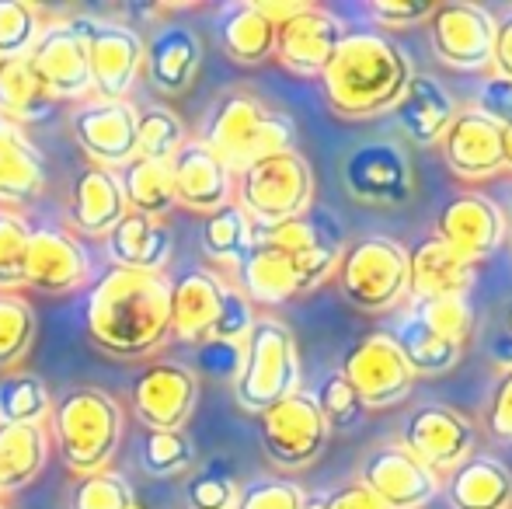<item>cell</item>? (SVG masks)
<instances>
[{"instance_id":"obj_48","label":"cell","mask_w":512,"mask_h":509,"mask_svg":"<svg viewBox=\"0 0 512 509\" xmlns=\"http://www.w3.org/2000/svg\"><path fill=\"white\" fill-rule=\"evenodd\" d=\"M317 499L307 496V489L293 478L265 475L241 489L234 509H314Z\"/></svg>"},{"instance_id":"obj_29","label":"cell","mask_w":512,"mask_h":509,"mask_svg":"<svg viewBox=\"0 0 512 509\" xmlns=\"http://www.w3.org/2000/svg\"><path fill=\"white\" fill-rule=\"evenodd\" d=\"M234 276V286L251 300V307H279L286 300L300 297L304 286H300V276L293 269V262L286 258L279 248L265 245L262 238L251 241L248 255L237 262V269L230 272Z\"/></svg>"},{"instance_id":"obj_42","label":"cell","mask_w":512,"mask_h":509,"mask_svg":"<svg viewBox=\"0 0 512 509\" xmlns=\"http://www.w3.org/2000/svg\"><path fill=\"white\" fill-rule=\"evenodd\" d=\"M140 464L150 478H178L196 468V447L185 429H147L140 443Z\"/></svg>"},{"instance_id":"obj_56","label":"cell","mask_w":512,"mask_h":509,"mask_svg":"<svg viewBox=\"0 0 512 509\" xmlns=\"http://www.w3.org/2000/svg\"><path fill=\"white\" fill-rule=\"evenodd\" d=\"M492 74L512 81V7L495 25V53H492Z\"/></svg>"},{"instance_id":"obj_37","label":"cell","mask_w":512,"mask_h":509,"mask_svg":"<svg viewBox=\"0 0 512 509\" xmlns=\"http://www.w3.org/2000/svg\"><path fill=\"white\" fill-rule=\"evenodd\" d=\"M115 175H119L129 213L164 220L178 206L168 164H154V161H143V157H133V161H129L126 168L115 171Z\"/></svg>"},{"instance_id":"obj_46","label":"cell","mask_w":512,"mask_h":509,"mask_svg":"<svg viewBox=\"0 0 512 509\" xmlns=\"http://www.w3.org/2000/svg\"><path fill=\"white\" fill-rule=\"evenodd\" d=\"M408 307L436 335L457 342V346H467V339L474 332V307L467 297H432V300H415Z\"/></svg>"},{"instance_id":"obj_32","label":"cell","mask_w":512,"mask_h":509,"mask_svg":"<svg viewBox=\"0 0 512 509\" xmlns=\"http://www.w3.org/2000/svg\"><path fill=\"white\" fill-rule=\"evenodd\" d=\"M46 189V157L25 126L0 116V206H18Z\"/></svg>"},{"instance_id":"obj_24","label":"cell","mask_w":512,"mask_h":509,"mask_svg":"<svg viewBox=\"0 0 512 509\" xmlns=\"http://www.w3.org/2000/svg\"><path fill=\"white\" fill-rule=\"evenodd\" d=\"M168 171L171 185H175V203L185 206V210L209 217L220 206L234 203V175L206 143L189 140L168 161Z\"/></svg>"},{"instance_id":"obj_21","label":"cell","mask_w":512,"mask_h":509,"mask_svg":"<svg viewBox=\"0 0 512 509\" xmlns=\"http://www.w3.org/2000/svg\"><path fill=\"white\" fill-rule=\"evenodd\" d=\"M345 35V25L324 7L307 4L300 14H293L290 21L276 28V56L290 74L297 77H321L324 67L335 56L338 42Z\"/></svg>"},{"instance_id":"obj_47","label":"cell","mask_w":512,"mask_h":509,"mask_svg":"<svg viewBox=\"0 0 512 509\" xmlns=\"http://www.w3.org/2000/svg\"><path fill=\"white\" fill-rule=\"evenodd\" d=\"M28 234L32 224L0 206V293H18V286H25Z\"/></svg>"},{"instance_id":"obj_4","label":"cell","mask_w":512,"mask_h":509,"mask_svg":"<svg viewBox=\"0 0 512 509\" xmlns=\"http://www.w3.org/2000/svg\"><path fill=\"white\" fill-rule=\"evenodd\" d=\"M49 426L60 447V461L81 478L108 471L119 454L126 415L119 398L102 387H70L60 401H53Z\"/></svg>"},{"instance_id":"obj_28","label":"cell","mask_w":512,"mask_h":509,"mask_svg":"<svg viewBox=\"0 0 512 509\" xmlns=\"http://www.w3.org/2000/svg\"><path fill=\"white\" fill-rule=\"evenodd\" d=\"M105 252L112 269L129 272H150V276H164L175 252V234L164 220L140 217V213H126L112 231L105 234Z\"/></svg>"},{"instance_id":"obj_40","label":"cell","mask_w":512,"mask_h":509,"mask_svg":"<svg viewBox=\"0 0 512 509\" xmlns=\"http://www.w3.org/2000/svg\"><path fill=\"white\" fill-rule=\"evenodd\" d=\"M185 143H189L185 123L168 105L136 109V157L154 161V164H168Z\"/></svg>"},{"instance_id":"obj_7","label":"cell","mask_w":512,"mask_h":509,"mask_svg":"<svg viewBox=\"0 0 512 509\" xmlns=\"http://www.w3.org/2000/svg\"><path fill=\"white\" fill-rule=\"evenodd\" d=\"M342 297L363 314H387L408 300V248L384 234L345 245L335 265Z\"/></svg>"},{"instance_id":"obj_33","label":"cell","mask_w":512,"mask_h":509,"mask_svg":"<svg viewBox=\"0 0 512 509\" xmlns=\"http://www.w3.org/2000/svg\"><path fill=\"white\" fill-rule=\"evenodd\" d=\"M216 42L234 63L255 67L269 60L276 49V25H269L255 0H234L216 14Z\"/></svg>"},{"instance_id":"obj_12","label":"cell","mask_w":512,"mask_h":509,"mask_svg":"<svg viewBox=\"0 0 512 509\" xmlns=\"http://www.w3.org/2000/svg\"><path fill=\"white\" fill-rule=\"evenodd\" d=\"M495 25H499V18L474 0L436 4L429 18L432 53H436L439 63L453 70H467V74L471 70H492Z\"/></svg>"},{"instance_id":"obj_23","label":"cell","mask_w":512,"mask_h":509,"mask_svg":"<svg viewBox=\"0 0 512 509\" xmlns=\"http://www.w3.org/2000/svg\"><path fill=\"white\" fill-rule=\"evenodd\" d=\"M439 154L446 168L464 182L492 178L502 171V129L467 105V109H457L453 123L446 126Z\"/></svg>"},{"instance_id":"obj_35","label":"cell","mask_w":512,"mask_h":509,"mask_svg":"<svg viewBox=\"0 0 512 509\" xmlns=\"http://www.w3.org/2000/svg\"><path fill=\"white\" fill-rule=\"evenodd\" d=\"M49 461V429L0 422V499L25 489Z\"/></svg>"},{"instance_id":"obj_11","label":"cell","mask_w":512,"mask_h":509,"mask_svg":"<svg viewBox=\"0 0 512 509\" xmlns=\"http://www.w3.org/2000/svg\"><path fill=\"white\" fill-rule=\"evenodd\" d=\"M342 185L356 203L401 206L415 189V171L405 143L380 136L352 147L342 161Z\"/></svg>"},{"instance_id":"obj_6","label":"cell","mask_w":512,"mask_h":509,"mask_svg":"<svg viewBox=\"0 0 512 509\" xmlns=\"http://www.w3.org/2000/svg\"><path fill=\"white\" fill-rule=\"evenodd\" d=\"M234 203L255 227L297 220L314 206V171L297 147L269 154L234 175Z\"/></svg>"},{"instance_id":"obj_34","label":"cell","mask_w":512,"mask_h":509,"mask_svg":"<svg viewBox=\"0 0 512 509\" xmlns=\"http://www.w3.org/2000/svg\"><path fill=\"white\" fill-rule=\"evenodd\" d=\"M60 102L49 95L42 77L28 63V56L18 60H0V116L18 126L49 123L56 116Z\"/></svg>"},{"instance_id":"obj_57","label":"cell","mask_w":512,"mask_h":509,"mask_svg":"<svg viewBox=\"0 0 512 509\" xmlns=\"http://www.w3.org/2000/svg\"><path fill=\"white\" fill-rule=\"evenodd\" d=\"M258 11L269 18V25H283V21H290L293 14H300L307 7V0H255Z\"/></svg>"},{"instance_id":"obj_38","label":"cell","mask_w":512,"mask_h":509,"mask_svg":"<svg viewBox=\"0 0 512 509\" xmlns=\"http://www.w3.org/2000/svg\"><path fill=\"white\" fill-rule=\"evenodd\" d=\"M251 241H255V224L248 220V213L237 203L220 206L216 213H209L199 227V245H203V255L220 269L234 272L237 262L248 255Z\"/></svg>"},{"instance_id":"obj_45","label":"cell","mask_w":512,"mask_h":509,"mask_svg":"<svg viewBox=\"0 0 512 509\" xmlns=\"http://www.w3.org/2000/svg\"><path fill=\"white\" fill-rule=\"evenodd\" d=\"M310 398H314L317 412L324 415L328 429H352V426H359V422H363V415H366L363 398H359L356 387L345 381L338 370H335V374H324L321 381H317Z\"/></svg>"},{"instance_id":"obj_43","label":"cell","mask_w":512,"mask_h":509,"mask_svg":"<svg viewBox=\"0 0 512 509\" xmlns=\"http://www.w3.org/2000/svg\"><path fill=\"white\" fill-rule=\"evenodd\" d=\"M67 509H140L136 492L119 471H95L74 478L67 492Z\"/></svg>"},{"instance_id":"obj_20","label":"cell","mask_w":512,"mask_h":509,"mask_svg":"<svg viewBox=\"0 0 512 509\" xmlns=\"http://www.w3.org/2000/svg\"><path fill=\"white\" fill-rule=\"evenodd\" d=\"M91 258L70 231L60 227H32L25 255V286L39 293H74L88 283Z\"/></svg>"},{"instance_id":"obj_54","label":"cell","mask_w":512,"mask_h":509,"mask_svg":"<svg viewBox=\"0 0 512 509\" xmlns=\"http://www.w3.org/2000/svg\"><path fill=\"white\" fill-rule=\"evenodd\" d=\"M488 360L499 370H512V300L499 307L488 328Z\"/></svg>"},{"instance_id":"obj_39","label":"cell","mask_w":512,"mask_h":509,"mask_svg":"<svg viewBox=\"0 0 512 509\" xmlns=\"http://www.w3.org/2000/svg\"><path fill=\"white\" fill-rule=\"evenodd\" d=\"M53 415V394L39 374H14L0 377V422H18V426H46Z\"/></svg>"},{"instance_id":"obj_58","label":"cell","mask_w":512,"mask_h":509,"mask_svg":"<svg viewBox=\"0 0 512 509\" xmlns=\"http://www.w3.org/2000/svg\"><path fill=\"white\" fill-rule=\"evenodd\" d=\"M502 171H512V126L502 129Z\"/></svg>"},{"instance_id":"obj_15","label":"cell","mask_w":512,"mask_h":509,"mask_svg":"<svg viewBox=\"0 0 512 509\" xmlns=\"http://www.w3.org/2000/svg\"><path fill=\"white\" fill-rule=\"evenodd\" d=\"M405 450L425 464L432 475H450L474 454V422L450 405H418L405 422Z\"/></svg>"},{"instance_id":"obj_18","label":"cell","mask_w":512,"mask_h":509,"mask_svg":"<svg viewBox=\"0 0 512 509\" xmlns=\"http://www.w3.org/2000/svg\"><path fill=\"white\" fill-rule=\"evenodd\" d=\"M436 234L450 252L478 265L481 258H488L495 248L506 241L509 234V217L502 213V206L492 196L481 192H460V196L446 199L443 210L436 217Z\"/></svg>"},{"instance_id":"obj_27","label":"cell","mask_w":512,"mask_h":509,"mask_svg":"<svg viewBox=\"0 0 512 509\" xmlns=\"http://www.w3.org/2000/svg\"><path fill=\"white\" fill-rule=\"evenodd\" d=\"M478 265L460 258L436 234L408 248V304L432 297H467Z\"/></svg>"},{"instance_id":"obj_53","label":"cell","mask_w":512,"mask_h":509,"mask_svg":"<svg viewBox=\"0 0 512 509\" xmlns=\"http://www.w3.org/2000/svg\"><path fill=\"white\" fill-rule=\"evenodd\" d=\"M488 433L499 443H512V370H502L488 398Z\"/></svg>"},{"instance_id":"obj_41","label":"cell","mask_w":512,"mask_h":509,"mask_svg":"<svg viewBox=\"0 0 512 509\" xmlns=\"http://www.w3.org/2000/svg\"><path fill=\"white\" fill-rule=\"evenodd\" d=\"M35 346V311L21 293H0V374H14Z\"/></svg>"},{"instance_id":"obj_25","label":"cell","mask_w":512,"mask_h":509,"mask_svg":"<svg viewBox=\"0 0 512 509\" xmlns=\"http://www.w3.org/2000/svg\"><path fill=\"white\" fill-rule=\"evenodd\" d=\"M230 279L209 269H192L171 283V339L203 346L223 311Z\"/></svg>"},{"instance_id":"obj_51","label":"cell","mask_w":512,"mask_h":509,"mask_svg":"<svg viewBox=\"0 0 512 509\" xmlns=\"http://www.w3.org/2000/svg\"><path fill=\"white\" fill-rule=\"evenodd\" d=\"M199 349V370L213 381H237L241 374V363H244V342H216L209 339Z\"/></svg>"},{"instance_id":"obj_59","label":"cell","mask_w":512,"mask_h":509,"mask_svg":"<svg viewBox=\"0 0 512 509\" xmlns=\"http://www.w3.org/2000/svg\"><path fill=\"white\" fill-rule=\"evenodd\" d=\"M0 509H11V506H4V503H0Z\"/></svg>"},{"instance_id":"obj_19","label":"cell","mask_w":512,"mask_h":509,"mask_svg":"<svg viewBox=\"0 0 512 509\" xmlns=\"http://www.w3.org/2000/svg\"><path fill=\"white\" fill-rule=\"evenodd\" d=\"M28 63L35 67V74L42 77V84H46L56 102H84V98L95 95L88 53H84V42L70 18L49 21L42 28L39 42L28 53Z\"/></svg>"},{"instance_id":"obj_13","label":"cell","mask_w":512,"mask_h":509,"mask_svg":"<svg viewBox=\"0 0 512 509\" xmlns=\"http://www.w3.org/2000/svg\"><path fill=\"white\" fill-rule=\"evenodd\" d=\"M366 408H391L405 401L415 384L405 353L398 349L391 332H366L352 349L342 356V370Z\"/></svg>"},{"instance_id":"obj_2","label":"cell","mask_w":512,"mask_h":509,"mask_svg":"<svg viewBox=\"0 0 512 509\" xmlns=\"http://www.w3.org/2000/svg\"><path fill=\"white\" fill-rule=\"evenodd\" d=\"M411 74V56L384 32L345 28L321 74V91L338 119H380L398 109Z\"/></svg>"},{"instance_id":"obj_9","label":"cell","mask_w":512,"mask_h":509,"mask_svg":"<svg viewBox=\"0 0 512 509\" xmlns=\"http://www.w3.org/2000/svg\"><path fill=\"white\" fill-rule=\"evenodd\" d=\"M262 450L279 471H304L328 447V422L317 412L310 391H297L258 415Z\"/></svg>"},{"instance_id":"obj_5","label":"cell","mask_w":512,"mask_h":509,"mask_svg":"<svg viewBox=\"0 0 512 509\" xmlns=\"http://www.w3.org/2000/svg\"><path fill=\"white\" fill-rule=\"evenodd\" d=\"M304 370H300L297 335L279 318H255L248 339H244V363L234 381V398L244 412L262 415L265 408L279 405L283 398L300 391Z\"/></svg>"},{"instance_id":"obj_3","label":"cell","mask_w":512,"mask_h":509,"mask_svg":"<svg viewBox=\"0 0 512 509\" xmlns=\"http://www.w3.org/2000/svg\"><path fill=\"white\" fill-rule=\"evenodd\" d=\"M293 140H297L293 119L269 109L262 98L244 88L223 91L209 105L203 136H199V143H206L227 164L230 175H241L244 168H251L269 154L293 150Z\"/></svg>"},{"instance_id":"obj_55","label":"cell","mask_w":512,"mask_h":509,"mask_svg":"<svg viewBox=\"0 0 512 509\" xmlns=\"http://www.w3.org/2000/svg\"><path fill=\"white\" fill-rule=\"evenodd\" d=\"M314 509H384V506H380L359 482H349V485H338V489H331L328 496L317 499Z\"/></svg>"},{"instance_id":"obj_14","label":"cell","mask_w":512,"mask_h":509,"mask_svg":"<svg viewBox=\"0 0 512 509\" xmlns=\"http://www.w3.org/2000/svg\"><path fill=\"white\" fill-rule=\"evenodd\" d=\"M359 485L384 509H425L443 492V478L411 457L405 443H384L370 450L359 468Z\"/></svg>"},{"instance_id":"obj_1","label":"cell","mask_w":512,"mask_h":509,"mask_svg":"<svg viewBox=\"0 0 512 509\" xmlns=\"http://www.w3.org/2000/svg\"><path fill=\"white\" fill-rule=\"evenodd\" d=\"M88 339L115 360H143L171 335V279L108 269L88 290Z\"/></svg>"},{"instance_id":"obj_26","label":"cell","mask_w":512,"mask_h":509,"mask_svg":"<svg viewBox=\"0 0 512 509\" xmlns=\"http://www.w3.org/2000/svg\"><path fill=\"white\" fill-rule=\"evenodd\" d=\"M129 213L119 175L98 164H84L67 189V224L84 238H105Z\"/></svg>"},{"instance_id":"obj_36","label":"cell","mask_w":512,"mask_h":509,"mask_svg":"<svg viewBox=\"0 0 512 509\" xmlns=\"http://www.w3.org/2000/svg\"><path fill=\"white\" fill-rule=\"evenodd\" d=\"M391 335H394V342H398L401 353H405V360H408V367L415 377L450 374V370L460 363V356H464V346H457V342L436 335L415 311H411V307L401 314L398 321H394Z\"/></svg>"},{"instance_id":"obj_8","label":"cell","mask_w":512,"mask_h":509,"mask_svg":"<svg viewBox=\"0 0 512 509\" xmlns=\"http://www.w3.org/2000/svg\"><path fill=\"white\" fill-rule=\"evenodd\" d=\"M255 238L279 248L293 262L304 293L317 290L324 279L335 276V265L345 252V231L331 210H310L297 220L276 227H255Z\"/></svg>"},{"instance_id":"obj_17","label":"cell","mask_w":512,"mask_h":509,"mask_svg":"<svg viewBox=\"0 0 512 509\" xmlns=\"http://www.w3.org/2000/svg\"><path fill=\"white\" fill-rule=\"evenodd\" d=\"M199 405V374L185 363H147L133 377V408L147 429H185Z\"/></svg>"},{"instance_id":"obj_49","label":"cell","mask_w":512,"mask_h":509,"mask_svg":"<svg viewBox=\"0 0 512 509\" xmlns=\"http://www.w3.org/2000/svg\"><path fill=\"white\" fill-rule=\"evenodd\" d=\"M241 485L223 468H199L185 482V503L189 509H234Z\"/></svg>"},{"instance_id":"obj_52","label":"cell","mask_w":512,"mask_h":509,"mask_svg":"<svg viewBox=\"0 0 512 509\" xmlns=\"http://www.w3.org/2000/svg\"><path fill=\"white\" fill-rule=\"evenodd\" d=\"M474 112H481L485 119H492L499 129L512 126V81L509 77H488L474 95Z\"/></svg>"},{"instance_id":"obj_30","label":"cell","mask_w":512,"mask_h":509,"mask_svg":"<svg viewBox=\"0 0 512 509\" xmlns=\"http://www.w3.org/2000/svg\"><path fill=\"white\" fill-rule=\"evenodd\" d=\"M398 126L418 147H432L443 140L446 126L457 116V98L446 91V84L432 74H411L405 95H401L398 109Z\"/></svg>"},{"instance_id":"obj_22","label":"cell","mask_w":512,"mask_h":509,"mask_svg":"<svg viewBox=\"0 0 512 509\" xmlns=\"http://www.w3.org/2000/svg\"><path fill=\"white\" fill-rule=\"evenodd\" d=\"M203 67V39L196 28L164 21L143 42V74L157 95H185Z\"/></svg>"},{"instance_id":"obj_31","label":"cell","mask_w":512,"mask_h":509,"mask_svg":"<svg viewBox=\"0 0 512 509\" xmlns=\"http://www.w3.org/2000/svg\"><path fill=\"white\" fill-rule=\"evenodd\" d=\"M450 509H512V471L492 454H471L443 482Z\"/></svg>"},{"instance_id":"obj_50","label":"cell","mask_w":512,"mask_h":509,"mask_svg":"<svg viewBox=\"0 0 512 509\" xmlns=\"http://www.w3.org/2000/svg\"><path fill=\"white\" fill-rule=\"evenodd\" d=\"M370 18L387 32H401V28H418L429 25L436 4H418V0H370L366 4Z\"/></svg>"},{"instance_id":"obj_16","label":"cell","mask_w":512,"mask_h":509,"mask_svg":"<svg viewBox=\"0 0 512 509\" xmlns=\"http://www.w3.org/2000/svg\"><path fill=\"white\" fill-rule=\"evenodd\" d=\"M70 133L88 164L119 171L136 157V105L88 98L70 112Z\"/></svg>"},{"instance_id":"obj_60","label":"cell","mask_w":512,"mask_h":509,"mask_svg":"<svg viewBox=\"0 0 512 509\" xmlns=\"http://www.w3.org/2000/svg\"><path fill=\"white\" fill-rule=\"evenodd\" d=\"M140 509H143V506H140Z\"/></svg>"},{"instance_id":"obj_10","label":"cell","mask_w":512,"mask_h":509,"mask_svg":"<svg viewBox=\"0 0 512 509\" xmlns=\"http://www.w3.org/2000/svg\"><path fill=\"white\" fill-rule=\"evenodd\" d=\"M88 53L95 95L108 102H129V91L143 74V39L136 28L105 18H70Z\"/></svg>"},{"instance_id":"obj_44","label":"cell","mask_w":512,"mask_h":509,"mask_svg":"<svg viewBox=\"0 0 512 509\" xmlns=\"http://www.w3.org/2000/svg\"><path fill=\"white\" fill-rule=\"evenodd\" d=\"M42 11L28 0H0V60H18L28 56L32 46L39 42Z\"/></svg>"}]
</instances>
